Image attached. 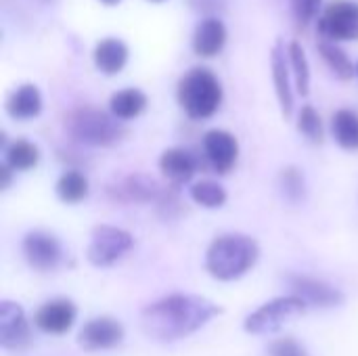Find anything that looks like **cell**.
Wrapping results in <instances>:
<instances>
[{"label": "cell", "instance_id": "obj_26", "mask_svg": "<svg viewBox=\"0 0 358 356\" xmlns=\"http://www.w3.org/2000/svg\"><path fill=\"white\" fill-rule=\"evenodd\" d=\"M287 55H289V65H292V71L296 78L298 92L302 97H308V92H310V65L306 59V50L302 48V44L298 40H294L287 46Z\"/></svg>", "mask_w": 358, "mask_h": 356}, {"label": "cell", "instance_id": "obj_13", "mask_svg": "<svg viewBox=\"0 0 358 356\" xmlns=\"http://www.w3.org/2000/svg\"><path fill=\"white\" fill-rule=\"evenodd\" d=\"M289 287L294 290V296L302 298L308 306H317V308H336L344 304V294L321 281V279H313L306 275H289L287 277Z\"/></svg>", "mask_w": 358, "mask_h": 356}, {"label": "cell", "instance_id": "obj_33", "mask_svg": "<svg viewBox=\"0 0 358 356\" xmlns=\"http://www.w3.org/2000/svg\"><path fill=\"white\" fill-rule=\"evenodd\" d=\"M153 2H162V0H153Z\"/></svg>", "mask_w": 358, "mask_h": 356}, {"label": "cell", "instance_id": "obj_27", "mask_svg": "<svg viewBox=\"0 0 358 356\" xmlns=\"http://www.w3.org/2000/svg\"><path fill=\"white\" fill-rule=\"evenodd\" d=\"M279 187H281L283 197L289 204H302L304 197H306V180H304V174L296 166H287V168L281 170V174H279Z\"/></svg>", "mask_w": 358, "mask_h": 356}, {"label": "cell", "instance_id": "obj_30", "mask_svg": "<svg viewBox=\"0 0 358 356\" xmlns=\"http://www.w3.org/2000/svg\"><path fill=\"white\" fill-rule=\"evenodd\" d=\"M268 356H310L306 348L294 338H279L271 344Z\"/></svg>", "mask_w": 358, "mask_h": 356}, {"label": "cell", "instance_id": "obj_29", "mask_svg": "<svg viewBox=\"0 0 358 356\" xmlns=\"http://www.w3.org/2000/svg\"><path fill=\"white\" fill-rule=\"evenodd\" d=\"M292 8H294V17L298 21V25H308L321 10V0H292Z\"/></svg>", "mask_w": 358, "mask_h": 356}, {"label": "cell", "instance_id": "obj_21", "mask_svg": "<svg viewBox=\"0 0 358 356\" xmlns=\"http://www.w3.org/2000/svg\"><path fill=\"white\" fill-rule=\"evenodd\" d=\"M40 162V149L31 141L17 138L4 149V164L10 166L15 172H27L36 168Z\"/></svg>", "mask_w": 358, "mask_h": 356}, {"label": "cell", "instance_id": "obj_34", "mask_svg": "<svg viewBox=\"0 0 358 356\" xmlns=\"http://www.w3.org/2000/svg\"><path fill=\"white\" fill-rule=\"evenodd\" d=\"M357 73H358V65H357Z\"/></svg>", "mask_w": 358, "mask_h": 356}, {"label": "cell", "instance_id": "obj_20", "mask_svg": "<svg viewBox=\"0 0 358 356\" xmlns=\"http://www.w3.org/2000/svg\"><path fill=\"white\" fill-rule=\"evenodd\" d=\"M145 109H147V94L141 88H124L109 99V111L122 122L138 118Z\"/></svg>", "mask_w": 358, "mask_h": 356}, {"label": "cell", "instance_id": "obj_7", "mask_svg": "<svg viewBox=\"0 0 358 356\" xmlns=\"http://www.w3.org/2000/svg\"><path fill=\"white\" fill-rule=\"evenodd\" d=\"M319 31L327 40H358V4L350 0L329 2L319 19Z\"/></svg>", "mask_w": 358, "mask_h": 356}, {"label": "cell", "instance_id": "obj_10", "mask_svg": "<svg viewBox=\"0 0 358 356\" xmlns=\"http://www.w3.org/2000/svg\"><path fill=\"white\" fill-rule=\"evenodd\" d=\"M124 325L113 317H94L78 334V346L88 353L117 348L124 342Z\"/></svg>", "mask_w": 358, "mask_h": 356}, {"label": "cell", "instance_id": "obj_24", "mask_svg": "<svg viewBox=\"0 0 358 356\" xmlns=\"http://www.w3.org/2000/svg\"><path fill=\"white\" fill-rule=\"evenodd\" d=\"M319 52H321V57L325 59V63L329 65V69H331L340 80H350V78L357 73V67L352 65L350 57H348L334 40L323 38V40L319 42Z\"/></svg>", "mask_w": 358, "mask_h": 356}, {"label": "cell", "instance_id": "obj_8", "mask_svg": "<svg viewBox=\"0 0 358 356\" xmlns=\"http://www.w3.org/2000/svg\"><path fill=\"white\" fill-rule=\"evenodd\" d=\"M31 344L29 321L19 302H0V346L4 350L21 353Z\"/></svg>", "mask_w": 358, "mask_h": 356}, {"label": "cell", "instance_id": "obj_16", "mask_svg": "<svg viewBox=\"0 0 358 356\" xmlns=\"http://www.w3.org/2000/svg\"><path fill=\"white\" fill-rule=\"evenodd\" d=\"M159 170L172 187H182L195 176L197 159L191 151L182 147H172L159 155Z\"/></svg>", "mask_w": 358, "mask_h": 356}, {"label": "cell", "instance_id": "obj_15", "mask_svg": "<svg viewBox=\"0 0 358 356\" xmlns=\"http://www.w3.org/2000/svg\"><path fill=\"white\" fill-rule=\"evenodd\" d=\"M271 67H273V82H275V92H277L281 113L285 120H289L294 113V92H292V78H289L292 65H289V55L281 38L275 42L271 50Z\"/></svg>", "mask_w": 358, "mask_h": 356}, {"label": "cell", "instance_id": "obj_25", "mask_svg": "<svg viewBox=\"0 0 358 356\" xmlns=\"http://www.w3.org/2000/svg\"><path fill=\"white\" fill-rule=\"evenodd\" d=\"M189 195L191 199L201 206V208H208V210H218L227 204L229 195L224 191L222 185L214 183V180H199L195 183L191 189H189Z\"/></svg>", "mask_w": 358, "mask_h": 356}, {"label": "cell", "instance_id": "obj_31", "mask_svg": "<svg viewBox=\"0 0 358 356\" xmlns=\"http://www.w3.org/2000/svg\"><path fill=\"white\" fill-rule=\"evenodd\" d=\"M13 174H15V170L2 162V164H0V191H4V189H8V187H10Z\"/></svg>", "mask_w": 358, "mask_h": 356}, {"label": "cell", "instance_id": "obj_4", "mask_svg": "<svg viewBox=\"0 0 358 356\" xmlns=\"http://www.w3.org/2000/svg\"><path fill=\"white\" fill-rule=\"evenodd\" d=\"M69 136L88 147H111L126 136L122 120L96 107H78L65 118Z\"/></svg>", "mask_w": 358, "mask_h": 356}, {"label": "cell", "instance_id": "obj_3", "mask_svg": "<svg viewBox=\"0 0 358 356\" xmlns=\"http://www.w3.org/2000/svg\"><path fill=\"white\" fill-rule=\"evenodd\" d=\"M176 99L191 120H208L222 103V86L208 67H193L180 78Z\"/></svg>", "mask_w": 358, "mask_h": 356}, {"label": "cell", "instance_id": "obj_14", "mask_svg": "<svg viewBox=\"0 0 358 356\" xmlns=\"http://www.w3.org/2000/svg\"><path fill=\"white\" fill-rule=\"evenodd\" d=\"M78 319V308L71 300L67 298H55L44 302L36 315H34V325L50 336H63L67 334Z\"/></svg>", "mask_w": 358, "mask_h": 356}, {"label": "cell", "instance_id": "obj_28", "mask_svg": "<svg viewBox=\"0 0 358 356\" xmlns=\"http://www.w3.org/2000/svg\"><path fill=\"white\" fill-rule=\"evenodd\" d=\"M298 130L315 145L323 143V120L313 105H304L298 113Z\"/></svg>", "mask_w": 358, "mask_h": 356}, {"label": "cell", "instance_id": "obj_17", "mask_svg": "<svg viewBox=\"0 0 358 356\" xmlns=\"http://www.w3.org/2000/svg\"><path fill=\"white\" fill-rule=\"evenodd\" d=\"M4 107L13 120H34L42 113V94L36 84H21L8 94Z\"/></svg>", "mask_w": 358, "mask_h": 356}, {"label": "cell", "instance_id": "obj_18", "mask_svg": "<svg viewBox=\"0 0 358 356\" xmlns=\"http://www.w3.org/2000/svg\"><path fill=\"white\" fill-rule=\"evenodd\" d=\"M227 42V27L220 19H203L193 34V50L199 57H216Z\"/></svg>", "mask_w": 358, "mask_h": 356}, {"label": "cell", "instance_id": "obj_12", "mask_svg": "<svg viewBox=\"0 0 358 356\" xmlns=\"http://www.w3.org/2000/svg\"><path fill=\"white\" fill-rule=\"evenodd\" d=\"M164 187H159L151 176L147 174H130L117 180L107 189L109 197L113 201L122 204H157L164 195Z\"/></svg>", "mask_w": 358, "mask_h": 356}, {"label": "cell", "instance_id": "obj_22", "mask_svg": "<svg viewBox=\"0 0 358 356\" xmlns=\"http://www.w3.org/2000/svg\"><path fill=\"white\" fill-rule=\"evenodd\" d=\"M57 197L63 201V204H80L88 197V178L80 172V170H65L59 180H57Z\"/></svg>", "mask_w": 358, "mask_h": 356}, {"label": "cell", "instance_id": "obj_5", "mask_svg": "<svg viewBox=\"0 0 358 356\" xmlns=\"http://www.w3.org/2000/svg\"><path fill=\"white\" fill-rule=\"evenodd\" d=\"M308 304L298 296H279L256 308L245 321L243 329L252 336H271L283 329L287 323L296 321L306 313Z\"/></svg>", "mask_w": 358, "mask_h": 356}, {"label": "cell", "instance_id": "obj_19", "mask_svg": "<svg viewBox=\"0 0 358 356\" xmlns=\"http://www.w3.org/2000/svg\"><path fill=\"white\" fill-rule=\"evenodd\" d=\"M94 65L99 71L107 76H115L126 67L128 61V46L120 38H103L92 52Z\"/></svg>", "mask_w": 358, "mask_h": 356}, {"label": "cell", "instance_id": "obj_6", "mask_svg": "<svg viewBox=\"0 0 358 356\" xmlns=\"http://www.w3.org/2000/svg\"><path fill=\"white\" fill-rule=\"evenodd\" d=\"M134 245V237L111 225H96L90 231V243L86 248V260L92 266L105 269L122 260Z\"/></svg>", "mask_w": 358, "mask_h": 356}, {"label": "cell", "instance_id": "obj_2", "mask_svg": "<svg viewBox=\"0 0 358 356\" xmlns=\"http://www.w3.org/2000/svg\"><path fill=\"white\" fill-rule=\"evenodd\" d=\"M260 258V245L243 233L216 237L206 252V271L218 281H237L248 275Z\"/></svg>", "mask_w": 358, "mask_h": 356}, {"label": "cell", "instance_id": "obj_11", "mask_svg": "<svg viewBox=\"0 0 358 356\" xmlns=\"http://www.w3.org/2000/svg\"><path fill=\"white\" fill-rule=\"evenodd\" d=\"M203 153L208 157V164L218 174H229L239 159V141L229 130H208L203 134Z\"/></svg>", "mask_w": 358, "mask_h": 356}, {"label": "cell", "instance_id": "obj_32", "mask_svg": "<svg viewBox=\"0 0 358 356\" xmlns=\"http://www.w3.org/2000/svg\"><path fill=\"white\" fill-rule=\"evenodd\" d=\"M101 2H105V4H117L120 0H101Z\"/></svg>", "mask_w": 358, "mask_h": 356}, {"label": "cell", "instance_id": "obj_1", "mask_svg": "<svg viewBox=\"0 0 358 356\" xmlns=\"http://www.w3.org/2000/svg\"><path fill=\"white\" fill-rule=\"evenodd\" d=\"M218 315H222V306L210 298L195 294H170L143 308L141 327L147 338L170 344L193 336Z\"/></svg>", "mask_w": 358, "mask_h": 356}, {"label": "cell", "instance_id": "obj_9", "mask_svg": "<svg viewBox=\"0 0 358 356\" xmlns=\"http://www.w3.org/2000/svg\"><path fill=\"white\" fill-rule=\"evenodd\" d=\"M23 256L34 271H55L63 260L61 241L48 231H29L23 237Z\"/></svg>", "mask_w": 358, "mask_h": 356}, {"label": "cell", "instance_id": "obj_23", "mask_svg": "<svg viewBox=\"0 0 358 356\" xmlns=\"http://www.w3.org/2000/svg\"><path fill=\"white\" fill-rule=\"evenodd\" d=\"M331 130L334 138L338 145L346 151H357L358 149V113L352 109H340L336 111L331 120Z\"/></svg>", "mask_w": 358, "mask_h": 356}]
</instances>
